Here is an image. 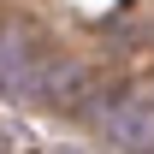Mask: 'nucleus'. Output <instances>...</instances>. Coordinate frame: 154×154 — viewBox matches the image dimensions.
Segmentation results:
<instances>
[{"label": "nucleus", "instance_id": "nucleus-2", "mask_svg": "<svg viewBox=\"0 0 154 154\" xmlns=\"http://www.w3.org/2000/svg\"><path fill=\"white\" fill-rule=\"evenodd\" d=\"M0 83H6V95H30V89H36L30 48H24V36H18V30H6V42H0Z\"/></svg>", "mask_w": 154, "mask_h": 154}, {"label": "nucleus", "instance_id": "nucleus-3", "mask_svg": "<svg viewBox=\"0 0 154 154\" xmlns=\"http://www.w3.org/2000/svg\"><path fill=\"white\" fill-rule=\"evenodd\" d=\"M42 101H77V89H83V71L77 65H48V71L36 77Z\"/></svg>", "mask_w": 154, "mask_h": 154}, {"label": "nucleus", "instance_id": "nucleus-1", "mask_svg": "<svg viewBox=\"0 0 154 154\" xmlns=\"http://www.w3.org/2000/svg\"><path fill=\"white\" fill-rule=\"evenodd\" d=\"M101 125H107V136H113L119 148H154V107H142V101H119V107H107Z\"/></svg>", "mask_w": 154, "mask_h": 154}]
</instances>
